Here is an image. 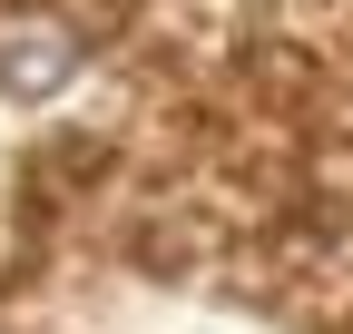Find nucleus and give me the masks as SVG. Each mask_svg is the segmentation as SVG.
Here are the masks:
<instances>
[{
  "instance_id": "f257e3e1",
  "label": "nucleus",
  "mask_w": 353,
  "mask_h": 334,
  "mask_svg": "<svg viewBox=\"0 0 353 334\" xmlns=\"http://www.w3.org/2000/svg\"><path fill=\"white\" fill-rule=\"evenodd\" d=\"M59 69H69V59H59V39H39V50H10V59H0V79H10V89H50Z\"/></svg>"
}]
</instances>
